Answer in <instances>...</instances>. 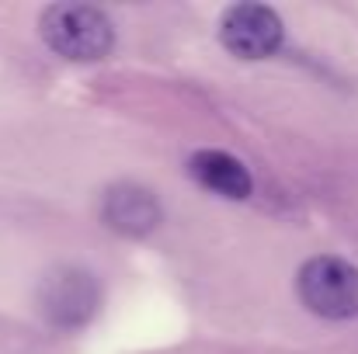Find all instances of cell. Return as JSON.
<instances>
[{"mask_svg": "<svg viewBox=\"0 0 358 354\" xmlns=\"http://www.w3.org/2000/svg\"><path fill=\"white\" fill-rule=\"evenodd\" d=\"M38 31L45 45L73 63H94L105 59L115 45L112 21L87 3H52L38 17Z\"/></svg>", "mask_w": 358, "mask_h": 354, "instance_id": "obj_1", "label": "cell"}, {"mask_svg": "<svg viewBox=\"0 0 358 354\" xmlns=\"http://www.w3.org/2000/svg\"><path fill=\"white\" fill-rule=\"evenodd\" d=\"M296 292L303 306L324 320L358 316V267L341 257H310L296 274Z\"/></svg>", "mask_w": 358, "mask_h": 354, "instance_id": "obj_2", "label": "cell"}, {"mask_svg": "<svg viewBox=\"0 0 358 354\" xmlns=\"http://www.w3.org/2000/svg\"><path fill=\"white\" fill-rule=\"evenodd\" d=\"M98 302H101L98 281H94V274H87L80 267H59L38 288L42 316L63 330H77V327L91 323V316L98 313Z\"/></svg>", "mask_w": 358, "mask_h": 354, "instance_id": "obj_3", "label": "cell"}, {"mask_svg": "<svg viewBox=\"0 0 358 354\" xmlns=\"http://www.w3.org/2000/svg\"><path fill=\"white\" fill-rule=\"evenodd\" d=\"M285 24L264 3H234L220 21V42L237 59H268L282 49Z\"/></svg>", "mask_w": 358, "mask_h": 354, "instance_id": "obj_4", "label": "cell"}, {"mask_svg": "<svg viewBox=\"0 0 358 354\" xmlns=\"http://www.w3.org/2000/svg\"><path fill=\"white\" fill-rule=\"evenodd\" d=\"M105 223L122 236H146L160 223L157 198L139 184H115L105 195Z\"/></svg>", "mask_w": 358, "mask_h": 354, "instance_id": "obj_5", "label": "cell"}, {"mask_svg": "<svg viewBox=\"0 0 358 354\" xmlns=\"http://www.w3.org/2000/svg\"><path fill=\"white\" fill-rule=\"evenodd\" d=\"M188 174L209 188L213 195H223V198H247L254 191V181H250V170L240 163L237 156L223 153V149H199L192 160H188Z\"/></svg>", "mask_w": 358, "mask_h": 354, "instance_id": "obj_6", "label": "cell"}]
</instances>
